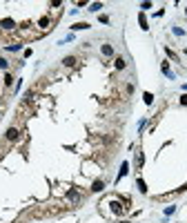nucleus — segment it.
<instances>
[{
	"label": "nucleus",
	"instance_id": "a211bd4d",
	"mask_svg": "<svg viewBox=\"0 0 187 223\" xmlns=\"http://www.w3.org/2000/svg\"><path fill=\"white\" fill-rule=\"evenodd\" d=\"M7 67H9V63L5 58H0V69H7Z\"/></svg>",
	"mask_w": 187,
	"mask_h": 223
},
{
	"label": "nucleus",
	"instance_id": "f03ea898",
	"mask_svg": "<svg viewBox=\"0 0 187 223\" xmlns=\"http://www.w3.org/2000/svg\"><path fill=\"white\" fill-rule=\"evenodd\" d=\"M16 138H18V129L16 127H9L7 129V141H16Z\"/></svg>",
	"mask_w": 187,
	"mask_h": 223
},
{
	"label": "nucleus",
	"instance_id": "4468645a",
	"mask_svg": "<svg viewBox=\"0 0 187 223\" xmlns=\"http://www.w3.org/2000/svg\"><path fill=\"white\" fill-rule=\"evenodd\" d=\"M67 199H69V201H78V192H76V190H69Z\"/></svg>",
	"mask_w": 187,
	"mask_h": 223
},
{
	"label": "nucleus",
	"instance_id": "7ed1b4c3",
	"mask_svg": "<svg viewBox=\"0 0 187 223\" xmlns=\"http://www.w3.org/2000/svg\"><path fill=\"white\" fill-rule=\"evenodd\" d=\"M127 172H129V163H123V165H120V172H118V179L127 176Z\"/></svg>",
	"mask_w": 187,
	"mask_h": 223
},
{
	"label": "nucleus",
	"instance_id": "aec40b11",
	"mask_svg": "<svg viewBox=\"0 0 187 223\" xmlns=\"http://www.w3.org/2000/svg\"><path fill=\"white\" fill-rule=\"evenodd\" d=\"M165 51H167V56H169V58H172V60H178V58H176V54H174L172 49H165Z\"/></svg>",
	"mask_w": 187,
	"mask_h": 223
},
{
	"label": "nucleus",
	"instance_id": "423d86ee",
	"mask_svg": "<svg viewBox=\"0 0 187 223\" xmlns=\"http://www.w3.org/2000/svg\"><path fill=\"white\" fill-rule=\"evenodd\" d=\"M71 29H74V31H80V29H89V25H87V22H76V25L71 27Z\"/></svg>",
	"mask_w": 187,
	"mask_h": 223
},
{
	"label": "nucleus",
	"instance_id": "ddd939ff",
	"mask_svg": "<svg viewBox=\"0 0 187 223\" xmlns=\"http://www.w3.org/2000/svg\"><path fill=\"white\" fill-rule=\"evenodd\" d=\"M143 161H145V156H143V152H136V165L140 167V165H143Z\"/></svg>",
	"mask_w": 187,
	"mask_h": 223
},
{
	"label": "nucleus",
	"instance_id": "39448f33",
	"mask_svg": "<svg viewBox=\"0 0 187 223\" xmlns=\"http://www.w3.org/2000/svg\"><path fill=\"white\" fill-rule=\"evenodd\" d=\"M102 188H105V183H102V181H94V185H91V192H100Z\"/></svg>",
	"mask_w": 187,
	"mask_h": 223
},
{
	"label": "nucleus",
	"instance_id": "6e6552de",
	"mask_svg": "<svg viewBox=\"0 0 187 223\" xmlns=\"http://www.w3.org/2000/svg\"><path fill=\"white\" fill-rule=\"evenodd\" d=\"M62 63L67 65V67H74V65H76V58H74V56H67V58H65Z\"/></svg>",
	"mask_w": 187,
	"mask_h": 223
},
{
	"label": "nucleus",
	"instance_id": "4be33fe9",
	"mask_svg": "<svg viewBox=\"0 0 187 223\" xmlns=\"http://www.w3.org/2000/svg\"><path fill=\"white\" fill-rule=\"evenodd\" d=\"M181 105H187V94H185V96H181Z\"/></svg>",
	"mask_w": 187,
	"mask_h": 223
},
{
	"label": "nucleus",
	"instance_id": "dca6fc26",
	"mask_svg": "<svg viewBox=\"0 0 187 223\" xmlns=\"http://www.w3.org/2000/svg\"><path fill=\"white\" fill-rule=\"evenodd\" d=\"M100 9H102V5H100V2H94V5L89 7V11H100Z\"/></svg>",
	"mask_w": 187,
	"mask_h": 223
},
{
	"label": "nucleus",
	"instance_id": "6ab92c4d",
	"mask_svg": "<svg viewBox=\"0 0 187 223\" xmlns=\"http://www.w3.org/2000/svg\"><path fill=\"white\" fill-rule=\"evenodd\" d=\"M174 212H176V205H169V208L165 210V214H174Z\"/></svg>",
	"mask_w": 187,
	"mask_h": 223
},
{
	"label": "nucleus",
	"instance_id": "f8f14e48",
	"mask_svg": "<svg viewBox=\"0 0 187 223\" xmlns=\"http://www.w3.org/2000/svg\"><path fill=\"white\" fill-rule=\"evenodd\" d=\"M102 54H105V56H111V54H114V49H111V45H102Z\"/></svg>",
	"mask_w": 187,
	"mask_h": 223
},
{
	"label": "nucleus",
	"instance_id": "9b49d317",
	"mask_svg": "<svg viewBox=\"0 0 187 223\" xmlns=\"http://www.w3.org/2000/svg\"><path fill=\"white\" fill-rule=\"evenodd\" d=\"M114 65H116V69H125V65H127V63H125L123 58H116V60H114Z\"/></svg>",
	"mask_w": 187,
	"mask_h": 223
},
{
	"label": "nucleus",
	"instance_id": "20e7f679",
	"mask_svg": "<svg viewBox=\"0 0 187 223\" xmlns=\"http://www.w3.org/2000/svg\"><path fill=\"white\" fill-rule=\"evenodd\" d=\"M0 25H2V29H14V20H11V18H5Z\"/></svg>",
	"mask_w": 187,
	"mask_h": 223
},
{
	"label": "nucleus",
	"instance_id": "2eb2a0df",
	"mask_svg": "<svg viewBox=\"0 0 187 223\" xmlns=\"http://www.w3.org/2000/svg\"><path fill=\"white\" fill-rule=\"evenodd\" d=\"M138 20H140V29H149V27H147V20H145V16H143V14L138 16Z\"/></svg>",
	"mask_w": 187,
	"mask_h": 223
},
{
	"label": "nucleus",
	"instance_id": "0eeeda50",
	"mask_svg": "<svg viewBox=\"0 0 187 223\" xmlns=\"http://www.w3.org/2000/svg\"><path fill=\"white\" fill-rule=\"evenodd\" d=\"M40 29H49V25H51V20H49V18H40Z\"/></svg>",
	"mask_w": 187,
	"mask_h": 223
},
{
	"label": "nucleus",
	"instance_id": "9d476101",
	"mask_svg": "<svg viewBox=\"0 0 187 223\" xmlns=\"http://www.w3.org/2000/svg\"><path fill=\"white\" fill-rule=\"evenodd\" d=\"M136 185H138V190L143 192V194L147 192V185H145V181H143V179H138V181H136Z\"/></svg>",
	"mask_w": 187,
	"mask_h": 223
},
{
	"label": "nucleus",
	"instance_id": "1a4fd4ad",
	"mask_svg": "<svg viewBox=\"0 0 187 223\" xmlns=\"http://www.w3.org/2000/svg\"><path fill=\"white\" fill-rule=\"evenodd\" d=\"M143 100H145L147 105H152V103H154V96L149 94V91H145V94H143Z\"/></svg>",
	"mask_w": 187,
	"mask_h": 223
},
{
	"label": "nucleus",
	"instance_id": "412c9836",
	"mask_svg": "<svg viewBox=\"0 0 187 223\" xmlns=\"http://www.w3.org/2000/svg\"><path fill=\"white\" fill-rule=\"evenodd\" d=\"M7 49H9V51H18V49H20V45H9Z\"/></svg>",
	"mask_w": 187,
	"mask_h": 223
},
{
	"label": "nucleus",
	"instance_id": "f257e3e1",
	"mask_svg": "<svg viewBox=\"0 0 187 223\" xmlns=\"http://www.w3.org/2000/svg\"><path fill=\"white\" fill-rule=\"evenodd\" d=\"M161 69H163V74H165L167 78H172V80L176 78V76H174V71L169 69V65H167V63H163V65H161Z\"/></svg>",
	"mask_w": 187,
	"mask_h": 223
},
{
	"label": "nucleus",
	"instance_id": "f3484780",
	"mask_svg": "<svg viewBox=\"0 0 187 223\" xmlns=\"http://www.w3.org/2000/svg\"><path fill=\"white\" fill-rule=\"evenodd\" d=\"M11 83H14V78H11V74H7V76H5V85H7V87H11Z\"/></svg>",
	"mask_w": 187,
	"mask_h": 223
}]
</instances>
